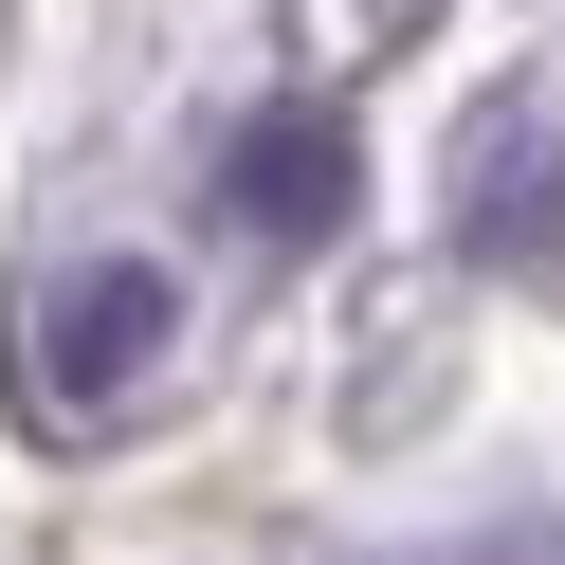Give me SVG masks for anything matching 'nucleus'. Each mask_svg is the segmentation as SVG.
<instances>
[{"mask_svg": "<svg viewBox=\"0 0 565 565\" xmlns=\"http://www.w3.org/2000/svg\"><path fill=\"white\" fill-rule=\"evenodd\" d=\"M147 365H164V274H147V256L55 274V292H38V329H19V383H38V419H110Z\"/></svg>", "mask_w": 565, "mask_h": 565, "instance_id": "f257e3e1", "label": "nucleus"}, {"mask_svg": "<svg viewBox=\"0 0 565 565\" xmlns=\"http://www.w3.org/2000/svg\"><path fill=\"white\" fill-rule=\"evenodd\" d=\"M329 201H347V128H256V147H237V220L310 237Z\"/></svg>", "mask_w": 565, "mask_h": 565, "instance_id": "f03ea898", "label": "nucleus"}]
</instances>
